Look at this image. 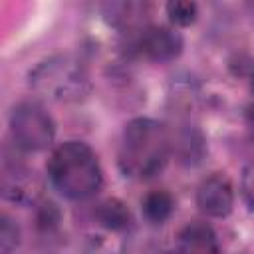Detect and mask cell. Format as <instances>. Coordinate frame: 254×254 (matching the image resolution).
Wrapping results in <instances>:
<instances>
[{
  "instance_id": "1",
  "label": "cell",
  "mask_w": 254,
  "mask_h": 254,
  "mask_svg": "<svg viewBox=\"0 0 254 254\" xmlns=\"http://www.w3.org/2000/svg\"><path fill=\"white\" fill-rule=\"evenodd\" d=\"M169 155L171 139L163 123L151 117H137L125 125L117 155L119 169L125 177L151 179L165 169Z\"/></svg>"
},
{
  "instance_id": "2",
  "label": "cell",
  "mask_w": 254,
  "mask_h": 254,
  "mask_svg": "<svg viewBox=\"0 0 254 254\" xmlns=\"http://www.w3.org/2000/svg\"><path fill=\"white\" fill-rule=\"evenodd\" d=\"M52 187L69 200H87L103 185V171L95 151L83 141H65L54 149L48 161Z\"/></svg>"
},
{
  "instance_id": "3",
  "label": "cell",
  "mask_w": 254,
  "mask_h": 254,
  "mask_svg": "<svg viewBox=\"0 0 254 254\" xmlns=\"http://www.w3.org/2000/svg\"><path fill=\"white\" fill-rule=\"evenodd\" d=\"M28 83L36 95L54 103H77L91 91L85 65L67 54L40 62L30 71Z\"/></svg>"
},
{
  "instance_id": "4",
  "label": "cell",
  "mask_w": 254,
  "mask_h": 254,
  "mask_svg": "<svg viewBox=\"0 0 254 254\" xmlns=\"http://www.w3.org/2000/svg\"><path fill=\"white\" fill-rule=\"evenodd\" d=\"M10 133L16 149L24 153H40L54 143L56 123L40 103L22 101L10 113Z\"/></svg>"
},
{
  "instance_id": "5",
  "label": "cell",
  "mask_w": 254,
  "mask_h": 254,
  "mask_svg": "<svg viewBox=\"0 0 254 254\" xmlns=\"http://www.w3.org/2000/svg\"><path fill=\"white\" fill-rule=\"evenodd\" d=\"M151 16L153 0H101L103 22L119 34H141Z\"/></svg>"
},
{
  "instance_id": "6",
  "label": "cell",
  "mask_w": 254,
  "mask_h": 254,
  "mask_svg": "<svg viewBox=\"0 0 254 254\" xmlns=\"http://www.w3.org/2000/svg\"><path fill=\"white\" fill-rule=\"evenodd\" d=\"M139 52L157 64L173 62L183 52V36L169 26H149L139 34Z\"/></svg>"
},
{
  "instance_id": "7",
  "label": "cell",
  "mask_w": 254,
  "mask_h": 254,
  "mask_svg": "<svg viewBox=\"0 0 254 254\" xmlns=\"http://www.w3.org/2000/svg\"><path fill=\"white\" fill-rule=\"evenodd\" d=\"M40 181L32 169L18 161H4L2 171V194L4 198L20 204L36 202L40 196Z\"/></svg>"
},
{
  "instance_id": "8",
  "label": "cell",
  "mask_w": 254,
  "mask_h": 254,
  "mask_svg": "<svg viewBox=\"0 0 254 254\" xmlns=\"http://www.w3.org/2000/svg\"><path fill=\"white\" fill-rule=\"evenodd\" d=\"M196 204L206 216L212 218L228 216L234 206V190L230 181L224 175L206 177L196 189Z\"/></svg>"
},
{
  "instance_id": "9",
  "label": "cell",
  "mask_w": 254,
  "mask_h": 254,
  "mask_svg": "<svg viewBox=\"0 0 254 254\" xmlns=\"http://www.w3.org/2000/svg\"><path fill=\"white\" fill-rule=\"evenodd\" d=\"M169 139L171 155H175V159L185 167L198 165L206 155V139L202 131L192 123H181L169 129Z\"/></svg>"
},
{
  "instance_id": "10",
  "label": "cell",
  "mask_w": 254,
  "mask_h": 254,
  "mask_svg": "<svg viewBox=\"0 0 254 254\" xmlns=\"http://www.w3.org/2000/svg\"><path fill=\"white\" fill-rule=\"evenodd\" d=\"M177 248L181 252H218L216 232L206 222H189L177 234Z\"/></svg>"
},
{
  "instance_id": "11",
  "label": "cell",
  "mask_w": 254,
  "mask_h": 254,
  "mask_svg": "<svg viewBox=\"0 0 254 254\" xmlns=\"http://www.w3.org/2000/svg\"><path fill=\"white\" fill-rule=\"evenodd\" d=\"M95 216L103 228L113 230V232H121V230H127L131 226V212L119 198L103 200L97 206Z\"/></svg>"
},
{
  "instance_id": "12",
  "label": "cell",
  "mask_w": 254,
  "mask_h": 254,
  "mask_svg": "<svg viewBox=\"0 0 254 254\" xmlns=\"http://www.w3.org/2000/svg\"><path fill=\"white\" fill-rule=\"evenodd\" d=\"M173 196L167 190H151L143 198V214L151 224H163L173 214Z\"/></svg>"
},
{
  "instance_id": "13",
  "label": "cell",
  "mask_w": 254,
  "mask_h": 254,
  "mask_svg": "<svg viewBox=\"0 0 254 254\" xmlns=\"http://www.w3.org/2000/svg\"><path fill=\"white\" fill-rule=\"evenodd\" d=\"M165 12L169 22L177 28H189L198 18V6L194 0H167Z\"/></svg>"
},
{
  "instance_id": "14",
  "label": "cell",
  "mask_w": 254,
  "mask_h": 254,
  "mask_svg": "<svg viewBox=\"0 0 254 254\" xmlns=\"http://www.w3.org/2000/svg\"><path fill=\"white\" fill-rule=\"evenodd\" d=\"M18 244H20L18 224L10 216L2 214V220H0V250L2 252H12Z\"/></svg>"
},
{
  "instance_id": "15",
  "label": "cell",
  "mask_w": 254,
  "mask_h": 254,
  "mask_svg": "<svg viewBox=\"0 0 254 254\" xmlns=\"http://www.w3.org/2000/svg\"><path fill=\"white\" fill-rule=\"evenodd\" d=\"M240 194L244 198V204L254 212V163L246 165L240 177Z\"/></svg>"
},
{
  "instance_id": "16",
  "label": "cell",
  "mask_w": 254,
  "mask_h": 254,
  "mask_svg": "<svg viewBox=\"0 0 254 254\" xmlns=\"http://www.w3.org/2000/svg\"><path fill=\"white\" fill-rule=\"evenodd\" d=\"M244 6L248 8L250 14H254V0H244Z\"/></svg>"
},
{
  "instance_id": "17",
  "label": "cell",
  "mask_w": 254,
  "mask_h": 254,
  "mask_svg": "<svg viewBox=\"0 0 254 254\" xmlns=\"http://www.w3.org/2000/svg\"><path fill=\"white\" fill-rule=\"evenodd\" d=\"M248 119H250V125L254 127V105L248 109Z\"/></svg>"
},
{
  "instance_id": "18",
  "label": "cell",
  "mask_w": 254,
  "mask_h": 254,
  "mask_svg": "<svg viewBox=\"0 0 254 254\" xmlns=\"http://www.w3.org/2000/svg\"><path fill=\"white\" fill-rule=\"evenodd\" d=\"M250 89H252V93H254V73H252V79H250Z\"/></svg>"
}]
</instances>
